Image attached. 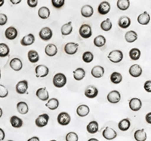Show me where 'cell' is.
Instances as JSON below:
<instances>
[{
  "label": "cell",
  "instance_id": "cell-34",
  "mask_svg": "<svg viewBox=\"0 0 151 141\" xmlns=\"http://www.w3.org/2000/svg\"><path fill=\"white\" fill-rule=\"evenodd\" d=\"M125 41L129 43H132L137 39V34L134 30H130V31L126 32L125 34Z\"/></svg>",
  "mask_w": 151,
  "mask_h": 141
},
{
  "label": "cell",
  "instance_id": "cell-17",
  "mask_svg": "<svg viewBox=\"0 0 151 141\" xmlns=\"http://www.w3.org/2000/svg\"><path fill=\"white\" fill-rule=\"evenodd\" d=\"M110 11V4L108 2L104 1L99 4L98 7V11L101 15H106Z\"/></svg>",
  "mask_w": 151,
  "mask_h": 141
},
{
  "label": "cell",
  "instance_id": "cell-44",
  "mask_svg": "<svg viewBox=\"0 0 151 141\" xmlns=\"http://www.w3.org/2000/svg\"><path fill=\"white\" fill-rule=\"evenodd\" d=\"M65 140L66 141H78L79 140V136L76 132L71 131L66 135Z\"/></svg>",
  "mask_w": 151,
  "mask_h": 141
},
{
  "label": "cell",
  "instance_id": "cell-41",
  "mask_svg": "<svg viewBox=\"0 0 151 141\" xmlns=\"http://www.w3.org/2000/svg\"><path fill=\"white\" fill-rule=\"evenodd\" d=\"M112 26H113V24H112L110 18H106V20L102 21L101 24V29L105 32L110 31L112 29Z\"/></svg>",
  "mask_w": 151,
  "mask_h": 141
},
{
  "label": "cell",
  "instance_id": "cell-24",
  "mask_svg": "<svg viewBox=\"0 0 151 141\" xmlns=\"http://www.w3.org/2000/svg\"><path fill=\"white\" fill-rule=\"evenodd\" d=\"M137 22L141 25H147L150 21V16L147 11L143 12L142 14H139L137 17Z\"/></svg>",
  "mask_w": 151,
  "mask_h": 141
},
{
  "label": "cell",
  "instance_id": "cell-8",
  "mask_svg": "<svg viewBox=\"0 0 151 141\" xmlns=\"http://www.w3.org/2000/svg\"><path fill=\"white\" fill-rule=\"evenodd\" d=\"M106 99L110 103H113V104L118 103L121 100V94L116 90H113V91L109 92L106 96Z\"/></svg>",
  "mask_w": 151,
  "mask_h": 141
},
{
  "label": "cell",
  "instance_id": "cell-46",
  "mask_svg": "<svg viewBox=\"0 0 151 141\" xmlns=\"http://www.w3.org/2000/svg\"><path fill=\"white\" fill-rule=\"evenodd\" d=\"M9 94V91L6 87L0 84V98H5Z\"/></svg>",
  "mask_w": 151,
  "mask_h": 141
},
{
  "label": "cell",
  "instance_id": "cell-2",
  "mask_svg": "<svg viewBox=\"0 0 151 141\" xmlns=\"http://www.w3.org/2000/svg\"><path fill=\"white\" fill-rule=\"evenodd\" d=\"M107 57L110 61L113 64H118L120 63L123 59V53L120 50H113L109 53Z\"/></svg>",
  "mask_w": 151,
  "mask_h": 141
},
{
  "label": "cell",
  "instance_id": "cell-22",
  "mask_svg": "<svg viewBox=\"0 0 151 141\" xmlns=\"http://www.w3.org/2000/svg\"><path fill=\"white\" fill-rule=\"evenodd\" d=\"M94 14V9L89 5H85L84 6L82 7L81 9V14L82 16L86 18L88 17H91Z\"/></svg>",
  "mask_w": 151,
  "mask_h": 141
},
{
  "label": "cell",
  "instance_id": "cell-33",
  "mask_svg": "<svg viewBox=\"0 0 151 141\" xmlns=\"http://www.w3.org/2000/svg\"><path fill=\"white\" fill-rule=\"evenodd\" d=\"M28 60L32 64H36L40 60V55L36 51L30 50L27 53Z\"/></svg>",
  "mask_w": 151,
  "mask_h": 141
},
{
  "label": "cell",
  "instance_id": "cell-43",
  "mask_svg": "<svg viewBox=\"0 0 151 141\" xmlns=\"http://www.w3.org/2000/svg\"><path fill=\"white\" fill-rule=\"evenodd\" d=\"M82 58L85 63L89 64V63L92 62L93 60H94V55L91 52H86L83 53Z\"/></svg>",
  "mask_w": 151,
  "mask_h": 141
},
{
  "label": "cell",
  "instance_id": "cell-12",
  "mask_svg": "<svg viewBox=\"0 0 151 141\" xmlns=\"http://www.w3.org/2000/svg\"><path fill=\"white\" fill-rule=\"evenodd\" d=\"M28 88H29L28 82L27 80H22V81L18 82L17 84H16V92L19 94H24L27 93Z\"/></svg>",
  "mask_w": 151,
  "mask_h": 141
},
{
  "label": "cell",
  "instance_id": "cell-36",
  "mask_svg": "<svg viewBox=\"0 0 151 141\" xmlns=\"http://www.w3.org/2000/svg\"><path fill=\"white\" fill-rule=\"evenodd\" d=\"M59 100L57 98H51L48 100L47 103L45 104V107L50 110H55L58 108L59 107Z\"/></svg>",
  "mask_w": 151,
  "mask_h": 141
},
{
  "label": "cell",
  "instance_id": "cell-52",
  "mask_svg": "<svg viewBox=\"0 0 151 141\" xmlns=\"http://www.w3.org/2000/svg\"><path fill=\"white\" fill-rule=\"evenodd\" d=\"M27 141H40V138L38 137H32L29 138V140H27Z\"/></svg>",
  "mask_w": 151,
  "mask_h": 141
},
{
  "label": "cell",
  "instance_id": "cell-9",
  "mask_svg": "<svg viewBox=\"0 0 151 141\" xmlns=\"http://www.w3.org/2000/svg\"><path fill=\"white\" fill-rule=\"evenodd\" d=\"M102 135L104 139L107 140H113L117 137V133L112 127H106L102 132Z\"/></svg>",
  "mask_w": 151,
  "mask_h": 141
},
{
  "label": "cell",
  "instance_id": "cell-57",
  "mask_svg": "<svg viewBox=\"0 0 151 141\" xmlns=\"http://www.w3.org/2000/svg\"><path fill=\"white\" fill-rule=\"evenodd\" d=\"M50 141H58V140H50Z\"/></svg>",
  "mask_w": 151,
  "mask_h": 141
},
{
  "label": "cell",
  "instance_id": "cell-55",
  "mask_svg": "<svg viewBox=\"0 0 151 141\" xmlns=\"http://www.w3.org/2000/svg\"><path fill=\"white\" fill-rule=\"evenodd\" d=\"M5 3V1L4 0H0V7H2V5Z\"/></svg>",
  "mask_w": 151,
  "mask_h": 141
},
{
  "label": "cell",
  "instance_id": "cell-29",
  "mask_svg": "<svg viewBox=\"0 0 151 141\" xmlns=\"http://www.w3.org/2000/svg\"><path fill=\"white\" fill-rule=\"evenodd\" d=\"M10 124L14 128H20L23 126V120L17 115H12L10 118Z\"/></svg>",
  "mask_w": 151,
  "mask_h": 141
},
{
  "label": "cell",
  "instance_id": "cell-18",
  "mask_svg": "<svg viewBox=\"0 0 151 141\" xmlns=\"http://www.w3.org/2000/svg\"><path fill=\"white\" fill-rule=\"evenodd\" d=\"M91 74L93 77L96 78V79H100V78L103 77L104 75V68L101 66H95L91 69Z\"/></svg>",
  "mask_w": 151,
  "mask_h": 141
},
{
  "label": "cell",
  "instance_id": "cell-13",
  "mask_svg": "<svg viewBox=\"0 0 151 141\" xmlns=\"http://www.w3.org/2000/svg\"><path fill=\"white\" fill-rule=\"evenodd\" d=\"M85 96L89 99H94L98 94V90L94 85H88L85 90Z\"/></svg>",
  "mask_w": 151,
  "mask_h": 141
},
{
  "label": "cell",
  "instance_id": "cell-50",
  "mask_svg": "<svg viewBox=\"0 0 151 141\" xmlns=\"http://www.w3.org/2000/svg\"><path fill=\"white\" fill-rule=\"evenodd\" d=\"M5 137V133L3 131V129H2L0 127V141H4Z\"/></svg>",
  "mask_w": 151,
  "mask_h": 141
},
{
  "label": "cell",
  "instance_id": "cell-31",
  "mask_svg": "<svg viewBox=\"0 0 151 141\" xmlns=\"http://www.w3.org/2000/svg\"><path fill=\"white\" fill-rule=\"evenodd\" d=\"M131 127V122L129 119H123L119 122L118 127L121 131H127Z\"/></svg>",
  "mask_w": 151,
  "mask_h": 141
},
{
  "label": "cell",
  "instance_id": "cell-26",
  "mask_svg": "<svg viewBox=\"0 0 151 141\" xmlns=\"http://www.w3.org/2000/svg\"><path fill=\"white\" fill-rule=\"evenodd\" d=\"M86 130H87L88 133L91 134H96L99 130V125H98V122H96V121L90 122L86 126Z\"/></svg>",
  "mask_w": 151,
  "mask_h": 141
},
{
  "label": "cell",
  "instance_id": "cell-23",
  "mask_svg": "<svg viewBox=\"0 0 151 141\" xmlns=\"http://www.w3.org/2000/svg\"><path fill=\"white\" fill-rule=\"evenodd\" d=\"M131 19L127 16H122L119 17V19L118 21V25L122 29H127L131 25Z\"/></svg>",
  "mask_w": 151,
  "mask_h": 141
},
{
  "label": "cell",
  "instance_id": "cell-20",
  "mask_svg": "<svg viewBox=\"0 0 151 141\" xmlns=\"http://www.w3.org/2000/svg\"><path fill=\"white\" fill-rule=\"evenodd\" d=\"M9 66L14 71H20L23 68V63L21 59L14 57L12 59L9 63Z\"/></svg>",
  "mask_w": 151,
  "mask_h": 141
},
{
  "label": "cell",
  "instance_id": "cell-14",
  "mask_svg": "<svg viewBox=\"0 0 151 141\" xmlns=\"http://www.w3.org/2000/svg\"><path fill=\"white\" fill-rule=\"evenodd\" d=\"M129 72L131 76L134 78H137L141 76L143 70L140 65H138V64H133L129 68Z\"/></svg>",
  "mask_w": 151,
  "mask_h": 141
},
{
  "label": "cell",
  "instance_id": "cell-28",
  "mask_svg": "<svg viewBox=\"0 0 151 141\" xmlns=\"http://www.w3.org/2000/svg\"><path fill=\"white\" fill-rule=\"evenodd\" d=\"M134 138L136 141H146L147 136L144 128L138 129L134 132Z\"/></svg>",
  "mask_w": 151,
  "mask_h": 141
},
{
  "label": "cell",
  "instance_id": "cell-25",
  "mask_svg": "<svg viewBox=\"0 0 151 141\" xmlns=\"http://www.w3.org/2000/svg\"><path fill=\"white\" fill-rule=\"evenodd\" d=\"M73 76L76 81H81L86 76V71L82 67H79L73 72Z\"/></svg>",
  "mask_w": 151,
  "mask_h": 141
},
{
  "label": "cell",
  "instance_id": "cell-58",
  "mask_svg": "<svg viewBox=\"0 0 151 141\" xmlns=\"http://www.w3.org/2000/svg\"><path fill=\"white\" fill-rule=\"evenodd\" d=\"M0 79H1V70H0Z\"/></svg>",
  "mask_w": 151,
  "mask_h": 141
},
{
  "label": "cell",
  "instance_id": "cell-6",
  "mask_svg": "<svg viewBox=\"0 0 151 141\" xmlns=\"http://www.w3.org/2000/svg\"><path fill=\"white\" fill-rule=\"evenodd\" d=\"M40 38L43 41H48L52 38L53 36V32L49 27L45 26V27L42 28L41 30L39 33Z\"/></svg>",
  "mask_w": 151,
  "mask_h": 141
},
{
  "label": "cell",
  "instance_id": "cell-30",
  "mask_svg": "<svg viewBox=\"0 0 151 141\" xmlns=\"http://www.w3.org/2000/svg\"><path fill=\"white\" fill-rule=\"evenodd\" d=\"M17 110L20 114L25 115L29 112V107L24 101H20L17 103Z\"/></svg>",
  "mask_w": 151,
  "mask_h": 141
},
{
  "label": "cell",
  "instance_id": "cell-40",
  "mask_svg": "<svg viewBox=\"0 0 151 141\" xmlns=\"http://www.w3.org/2000/svg\"><path fill=\"white\" fill-rule=\"evenodd\" d=\"M117 8L121 11H126L130 6L129 0H119L116 2Z\"/></svg>",
  "mask_w": 151,
  "mask_h": 141
},
{
  "label": "cell",
  "instance_id": "cell-35",
  "mask_svg": "<svg viewBox=\"0 0 151 141\" xmlns=\"http://www.w3.org/2000/svg\"><path fill=\"white\" fill-rule=\"evenodd\" d=\"M38 16L41 18V19L45 20L48 19L50 17V10L48 7L45 6H42V7L40 8L39 11H38Z\"/></svg>",
  "mask_w": 151,
  "mask_h": 141
},
{
  "label": "cell",
  "instance_id": "cell-42",
  "mask_svg": "<svg viewBox=\"0 0 151 141\" xmlns=\"http://www.w3.org/2000/svg\"><path fill=\"white\" fill-rule=\"evenodd\" d=\"M10 53V48L5 43H0V57H5Z\"/></svg>",
  "mask_w": 151,
  "mask_h": 141
},
{
  "label": "cell",
  "instance_id": "cell-10",
  "mask_svg": "<svg viewBox=\"0 0 151 141\" xmlns=\"http://www.w3.org/2000/svg\"><path fill=\"white\" fill-rule=\"evenodd\" d=\"M129 106L131 110L134 111V112H137L142 107V103L139 98L133 97L129 100Z\"/></svg>",
  "mask_w": 151,
  "mask_h": 141
},
{
  "label": "cell",
  "instance_id": "cell-5",
  "mask_svg": "<svg viewBox=\"0 0 151 141\" xmlns=\"http://www.w3.org/2000/svg\"><path fill=\"white\" fill-rule=\"evenodd\" d=\"M49 121V115L47 113L40 115L35 120V124L38 127H44L48 125Z\"/></svg>",
  "mask_w": 151,
  "mask_h": 141
},
{
  "label": "cell",
  "instance_id": "cell-51",
  "mask_svg": "<svg viewBox=\"0 0 151 141\" xmlns=\"http://www.w3.org/2000/svg\"><path fill=\"white\" fill-rule=\"evenodd\" d=\"M145 120H146V122H147L148 124L151 125V112H148V113L147 114L146 116H145Z\"/></svg>",
  "mask_w": 151,
  "mask_h": 141
},
{
  "label": "cell",
  "instance_id": "cell-11",
  "mask_svg": "<svg viewBox=\"0 0 151 141\" xmlns=\"http://www.w3.org/2000/svg\"><path fill=\"white\" fill-rule=\"evenodd\" d=\"M79 44L76 42H68L64 46V52L67 54L73 55L78 52Z\"/></svg>",
  "mask_w": 151,
  "mask_h": 141
},
{
  "label": "cell",
  "instance_id": "cell-48",
  "mask_svg": "<svg viewBox=\"0 0 151 141\" xmlns=\"http://www.w3.org/2000/svg\"><path fill=\"white\" fill-rule=\"evenodd\" d=\"M144 88L147 92L151 93V80H148L144 82Z\"/></svg>",
  "mask_w": 151,
  "mask_h": 141
},
{
  "label": "cell",
  "instance_id": "cell-54",
  "mask_svg": "<svg viewBox=\"0 0 151 141\" xmlns=\"http://www.w3.org/2000/svg\"><path fill=\"white\" fill-rule=\"evenodd\" d=\"M88 141H99L96 138H90L89 140H88Z\"/></svg>",
  "mask_w": 151,
  "mask_h": 141
},
{
  "label": "cell",
  "instance_id": "cell-37",
  "mask_svg": "<svg viewBox=\"0 0 151 141\" xmlns=\"http://www.w3.org/2000/svg\"><path fill=\"white\" fill-rule=\"evenodd\" d=\"M110 82L115 84H118L122 81V76L120 72H113L110 75Z\"/></svg>",
  "mask_w": 151,
  "mask_h": 141
},
{
  "label": "cell",
  "instance_id": "cell-27",
  "mask_svg": "<svg viewBox=\"0 0 151 141\" xmlns=\"http://www.w3.org/2000/svg\"><path fill=\"white\" fill-rule=\"evenodd\" d=\"M45 53L48 57H54L58 53V48L55 44H48L45 48Z\"/></svg>",
  "mask_w": 151,
  "mask_h": 141
},
{
  "label": "cell",
  "instance_id": "cell-1",
  "mask_svg": "<svg viewBox=\"0 0 151 141\" xmlns=\"http://www.w3.org/2000/svg\"><path fill=\"white\" fill-rule=\"evenodd\" d=\"M67 82V77L64 73H61V72H58V73L55 74L54 76L53 79H52L54 86L58 88H61L65 86Z\"/></svg>",
  "mask_w": 151,
  "mask_h": 141
},
{
  "label": "cell",
  "instance_id": "cell-15",
  "mask_svg": "<svg viewBox=\"0 0 151 141\" xmlns=\"http://www.w3.org/2000/svg\"><path fill=\"white\" fill-rule=\"evenodd\" d=\"M36 95L42 101H47L49 100V94L46 88H40L37 89Z\"/></svg>",
  "mask_w": 151,
  "mask_h": 141
},
{
  "label": "cell",
  "instance_id": "cell-38",
  "mask_svg": "<svg viewBox=\"0 0 151 141\" xmlns=\"http://www.w3.org/2000/svg\"><path fill=\"white\" fill-rule=\"evenodd\" d=\"M129 57H130L131 60H139V58L141 57V51L137 48H132L130 51H129Z\"/></svg>",
  "mask_w": 151,
  "mask_h": 141
},
{
  "label": "cell",
  "instance_id": "cell-19",
  "mask_svg": "<svg viewBox=\"0 0 151 141\" xmlns=\"http://www.w3.org/2000/svg\"><path fill=\"white\" fill-rule=\"evenodd\" d=\"M35 36L32 33H29V34L24 36L21 40V44L23 46H29V45H33L35 42Z\"/></svg>",
  "mask_w": 151,
  "mask_h": 141
},
{
  "label": "cell",
  "instance_id": "cell-59",
  "mask_svg": "<svg viewBox=\"0 0 151 141\" xmlns=\"http://www.w3.org/2000/svg\"><path fill=\"white\" fill-rule=\"evenodd\" d=\"M7 141H14V140H7Z\"/></svg>",
  "mask_w": 151,
  "mask_h": 141
},
{
  "label": "cell",
  "instance_id": "cell-49",
  "mask_svg": "<svg viewBox=\"0 0 151 141\" xmlns=\"http://www.w3.org/2000/svg\"><path fill=\"white\" fill-rule=\"evenodd\" d=\"M27 5L30 8H36L38 5L37 0H27Z\"/></svg>",
  "mask_w": 151,
  "mask_h": 141
},
{
  "label": "cell",
  "instance_id": "cell-47",
  "mask_svg": "<svg viewBox=\"0 0 151 141\" xmlns=\"http://www.w3.org/2000/svg\"><path fill=\"white\" fill-rule=\"evenodd\" d=\"M8 21V17L6 14L0 13V26H4Z\"/></svg>",
  "mask_w": 151,
  "mask_h": 141
},
{
  "label": "cell",
  "instance_id": "cell-16",
  "mask_svg": "<svg viewBox=\"0 0 151 141\" xmlns=\"http://www.w3.org/2000/svg\"><path fill=\"white\" fill-rule=\"evenodd\" d=\"M18 32L17 29L14 26H9L5 31V36L9 40H14L17 38Z\"/></svg>",
  "mask_w": 151,
  "mask_h": 141
},
{
  "label": "cell",
  "instance_id": "cell-53",
  "mask_svg": "<svg viewBox=\"0 0 151 141\" xmlns=\"http://www.w3.org/2000/svg\"><path fill=\"white\" fill-rule=\"evenodd\" d=\"M10 2H12L13 5H17V4L21 3V0H10Z\"/></svg>",
  "mask_w": 151,
  "mask_h": 141
},
{
  "label": "cell",
  "instance_id": "cell-45",
  "mask_svg": "<svg viewBox=\"0 0 151 141\" xmlns=\"http://www.w3.org/2000/svg\"><path fill=\"white\" fill-rule=\"evenodd\" d=\"M65 4L64 0H52V5L55 9H60Z\"/></svg>",
  "mask_w": 151,
  "mask_h": 141
},
{
  "label": "cell",
  "instance_id": "cell-32",
  "mask_svg": "<svg viewBox=\"0 0 151 141\" xmlns=\"http://www.w3.org/2000/svg\"><path fill=\"white\" fill-rule=\"evenodd\" d=\"M73 32V26L72 22L67 23V24H64L60 28V33H61L62 36H68V35L71 34Z\"/></svg>",
  "mask_w": 151,
  "mask_h": 141
},
{
  "label": "cell",
  "instance_id": "cell-21",
  "mask_svg": "<svg viewBox=\"0 0 151 141\" xmlns=\"http://www.w3.org/2000/svg\"><path fill=\"white\" fill-rule=\"evenodd\" d=\"M90 112V108L86 104L79 105L76 109V114L79 117H86Z\"/></svg>",
  "mask_w": 151,
  "mask_h": 141
},
{
  "label": "cell",
  "instance_id": "cell-3",
  "mask_svg": "<svg viewBox=\"0 0 151 141\" xmlns=\"http://www.w3.org/2000/svg\"><path fill=\"white\" fill-rule=\"evenodd\" d=\"M79 36L83 39H89L92 36V30L90 25L87 24H83L79 29Z\"/></svg>",
  "mask_w": 151,
  "mask_h": 141
},
{
  "label": "cell",
  "instance_id": "cell-4",
  "mask_svg": "<svg viewBox=\"0 0 151 141\" xmlns=\"http://www.w3.org/2000/svg\"><path fill=\"white\" fill-rule=\"evenodd\" d=\"M57 121L59 125L62 126L68 125L71 122L70 115L66 112H61L58 114L57 117Z\"/></svg>",
  "mask_w": 151,
  "mask_h": 141
},
{
  "label": "cell",
  "instance_id": "cell-7",
  "mask_svg": "<svg viewBox=\"0 0 151 141\" xmlns=\"http://www.w3.org/2000/svg\"><path fill=\"white\" fill-rule=\"evenodd\" d=\"M35 72H36V76L37 78H44L46 77L48 75L49 69L45 65L40 64V65H38L36 67Z\"/></svg>",
  "mask_w": 151,
  "mask_h": 141
},
{
  "label": "cell",
  "instance_id": "cell-39",
  "mask_svg": "<svg viewBox=\"0 0 151 141\" xmlns=\"http://www.w3.org/2000/svg\"><path fill=\"white\" fill-rule=\"evenodd\" d=\"M106 38L102 35H99V36H96L94 39V45L98 48H101V47L104 46L106 44Z\"/></svg>",
  "mask_w": 151,
  "mask_h": 141
},
{
  "label": "cell",
  "instance_id": "cell-56",
  "mask_svg": "<svg viewBox=\"0 0 151 141\" xmlns=\"http://www.w3.org/2000/svg\"><path fill=\"white\" fill-rule=\"evenodd\" d=\"M2 115H3V111H2V108H1V107H0V118L2 117Z\"/></svg>",
  "mask_w": 151,
  "mask_h": 141
}]
</instances>
